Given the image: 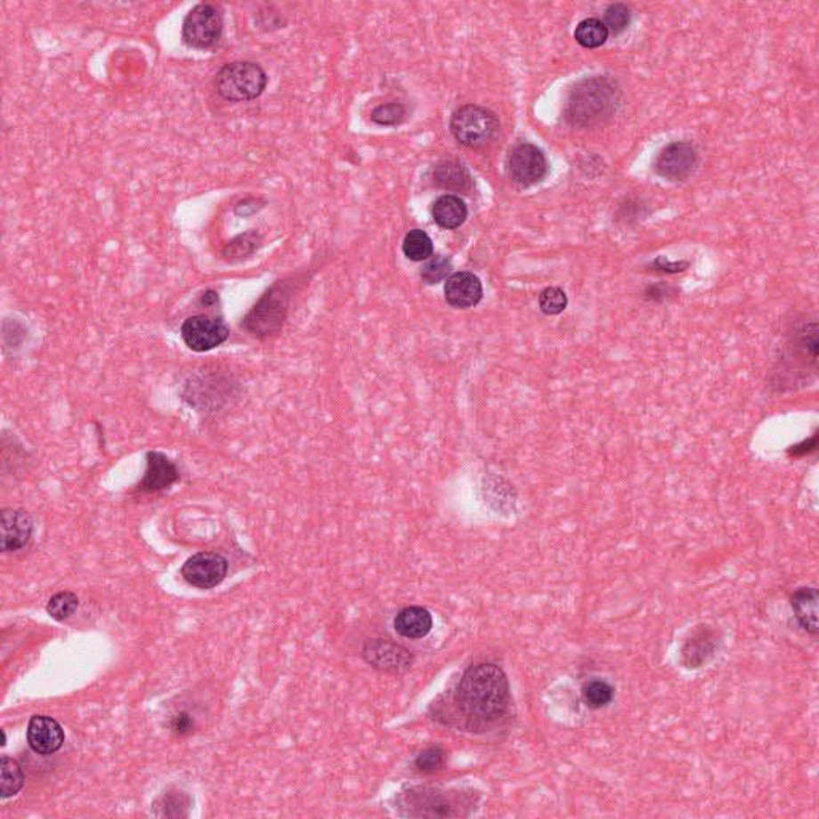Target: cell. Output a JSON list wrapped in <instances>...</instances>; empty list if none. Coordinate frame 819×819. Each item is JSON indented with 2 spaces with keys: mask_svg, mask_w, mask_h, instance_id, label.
<instances>
[{
  "mask_svg": "<svg viewBox=\"0 0 819 819\" xmlns=\"http://www.w3.org/2000/svg\"><path fill=\"white\" fill-rule=\"evenodd\" d=\"M442 708H449V714L439 720L463 732L485 733L497 728L511 710L505 670L491 662L471 666L451 690L449 701L437 704V710Z\"/></svg>",
  "mask_w": 819,
  "mask_h": 819,
  "instance_id": "1",
  "label": "cell"
},
{
  "mask_svg": "<svg viewBox=\"0 0 819 819\" xmlns=\"http://www.w3.org/2000/svg\"><path fill=\"white\" fill-rule=\"evenodd\" d=\"M616 108V90L607 79H588L573 90L568 100L567 118L572 124L591 126L604 122Z\"/></svg>",
  "mask_w": 819,
  "mask_h": 819,
  "instance_id": "2",
  "label": "cell"
},
{
  "mask_svg": "<svg viewBox=\"0 0 819 819\" xmlns=\"http://www.w3.org/2000/svg\"><path fill=\"white\" fill-rule=\"evenodd\" d=\"M268 85V74L260 64L232 61L224 64L215 76V90L226 101H252L263 95Z\"/></svg>",
  "mask_w": 819,
  "mask_h": 819,
  "instance_id": "3",
  "label": "cell"
},
{
  "mask_svg": "<svg viewBox=\"0 0 819 819\" xmlns=\"http://www.w3.org/2000/svg\"><path fill=\"white\" fill-rule=\"evenodd\" d=\"M450 130L458 142L467 148H482L497 136L499 120L497 114L487 108L466 104L451 116Z\"/></svg>",
  "mask_w": 819,
  "mask_h": 819,
  "instance_id": "4",
  "label": "cell"
},
{
  "mask_svg": "<svg viewBox=\"0 0 819 819\" xmlns=\"http://www.w3.org/2000/svg\"><path fill=\"white\" fill-rule=\"evenodd\" d=\"M224 21L220 8L213 4H198L184 16L182 39L190 48L213 50L218 47L223 37Z\"/></svg>",
  "mask_w": 819,
  "mask_h": 819,
  "instance_id": "5",
  "label": "cell"
},
{
  "mask_svg": "<svg viewBox=\"0 0 819 819\" xmlns=\"http://www.w3.org/2000/svg\"><path fill=\"white\" fill-rule=\"evenodd\" d=\"M401 807L407 810L405 815L415 818H450L461 815L457 797L429 788H413L402 792Z\"/></svg>",
  "mask_w": 819,
  "mask_h": 819,
  "instance_id": "6",
  "label": "cell"
},
{
  "mask_svg": "<svg viewBox=\"0 0 819 819\" xmlns=\"http://www.w3.org/2000/svg\"><path fill=\"white\" fill-rule=\"evenodd\" d=\"M287 314V293L280 285H274L260 303L245 317V328L255 337H268L279 330Z\"/></svg>",
  "mask_w": 819,
  "mask_h": 819,
  "instance_id": "7",
  "label": "cell"
},
{
  "mask_svg": "<svg viewBox=\"0 0 819 819\" xmlns=\"http://www.w3.org/2000/svg\"><path fill=\"white\" fill-rule=\"evenodd\" d=\"M184 345L194 353H207L221 346L229 337V328L223 319L198 314L188 317L180 328Z\"/></svg>",
  "mask_w": 819,
  "mask_h": 819,
  "instance_id": "8",
  "label": "cell"
},
{
  "mask_svg": "<svg viewBox=\"0 0 819 819\" xmlns=\"http://www.w3.org/2000/svg\"><path fill=\"white\" fill-rule=\"evenodd\" d=\"M507 174L520 186H531L539 182L547 174V160L543 150L535 144L520 142L512 148L507 158Z\"/></svg>",
  "mask_w": 819,
  "mask_h": 819,
  "instance_id": "9",
  "label": "cell"
},
{
  "mask_svg": "<svg viewBox=\"0 0 819 819\" xmlns=\"http://www.w3.org/2000/svg\"><path fill=\"white\" fill-rule=\"evenodd\" d=\"M182 575L194 588L212 589L228 575V560L215 552H198L184 562Z\"/></svg>",
  "mask_w": 819,
  "mask_h": 819,
  "instance_id": "10",
  "label": "cell"
},
{
  "mask_svg": "<svg viewBox=\"0 0 819 819\" xmlns=\"http://www.w3.org/2000/svg\"><path fill=\"white\" fill-rule=\"evenodd\" d=\"M696 164L698 152L692 142H670L654 160V172L670 182H682L692 174Z\"/></svg>",
  "mask_w": 819,
  "mask_h": 819,
  "instance_id": "11",
  "label": "cell"
},
{
  "mask_svg": "<svg viewBox=\"0 0 819 819\" xmlns=\"http://www.w3.org/2000/svg\"><path fill=\"white\" fill-rule=\"evenodd\" d=\"M363 656L373 668L393 674L405 672L413 662V656L407 648L386 640L369 642L363 648Z\"/></svg>",
  "mask_w": 819,
  "mask_h": 819,
  "instance_id": "12",
  "label": "cell"
},
{
  "mask_svg": "<svg viewBox=\"0 0 819 819\" xmlns=\"http://www.w3.org/2000/svg\"><path fill=\"white\" fill-rule=\"evenodd\" d=\"M0 546L4 552L23 549L31 541L32 520L23 509H4L0 515Z\"/></svg>",
  "mask_w": 819,
  "mask_h": 819,
  "instance_id": "13",
  "label": "cell"
},
{
  "mask_svg": "<svg viewBox=\"0 0 819 819\" xmlns=\"http://www.w3.org/2000/svg\"><path fill=\"white\" fill-rule=\"evenodd\" d=\"M28 742L37 754H55L56 750H60L63 746V728L52 717L34 716L28 726Z\"/></svg>",
  "mask_w": 819,
  "mask_h": 819,
  "instance_id": "14",
  "label": "cell"
},
{
  "mask_svg": "<svg viewBox=\"0 0 819 819\" xmlns=\"http://www.w3.org/2000/svg\"><path fill=\"white\" fill-rule=\"evenodd\" d=\"M148 467L142 481L140 482V490L154 493L174 485L180 479V471L170 458L160 451H150L146 455Z\"/></svg>",
  "mask_w": 819,
  "mask_h": 819,
  "instance_id": "15",
  "label": "cell"
},
{
  "mask_svg": "<svg viewBox=\"0 0 819 819\" xmlns=\"http://www.w3.org/2000/svg\"><path fill=\"white\" fill-rule=\"evenodd\" d=\"M483 288L481 279L473 272H457L445 282V300L457 309L473 307L482 300Z\"/></svg>",
  "mask_w": 819,
  "mask_h": 819,
  "instance_id": "16",
  "label": "cell"
},
{
  "mask_svg": "<svg viewBox=\"0 0 819 819\" xmlns=\"http://www.w3.org/2000/svg\"><path fill=\"white\" fill-rule=\"evenodd\" d=\"M716 648L714 632L708 628H701L692 637L686 638L685 645L682 648V661L690 669L701 668L702 664H706L714 656Z\"/></svg>",
  "mask_w": 819,
  "mask_h": 819,
  "instance_id": "17",
  "label": "cell"
},
{
  "mask_svg": "<svg viewBox=\"0 0 819 819\" xmlns=\"http://www.w3.org/2000/svg\"><path fill=\"white\" fill-rule=\"evenodd\" d=\"M818 591L815 588H802L794 592L791 599L797 621L812 636H818Z\"/></svg>",
  "mask_w": 819,
  "mask_h": 819,
  "instance_id": "18",
  "label": "cell"
},
{
  "mask_svg": "<svg viewBox=\"0 0 819 819\" xmlns=\"http://www.w3.org/2000/svg\"><path fill=\"white\" fill-rule=\"evenodd\" d=\"M395 630L405 638H423L433 629V616L423 607L403 608L394 621Z\"/></svg>",
  "mask_w": 819,
  "mask_h": 819,
  "instance_id": "19",
  "label": "cell"
},
{
  "mask_svg": "<svg viewBox=\"0 0 819 819\" xmlns=\"http://www.w3.org/2000/svg\"><path fill=\"white\" fill-rule=\"evenodd\" d=\"M434 184L447 191L467 192L473 188V176L465 166L447 160L434 168Z\"/></svg>",
  "mask_w": 819,
  "mask_h": 819,
  "instance_id": "20",
  "label": "cell"
},
{
  "mask_svg": "<svg viewBox=\"0 0 819 819\" xmlns=\"http://www.w3.org/2000/svg\"><path fill=\"white\" fill-rule=\"evenodd\" d=\"M434 221L443 229H457L467 218V207L458 196L445 194L435 200L433 207Z\"/></svg>",
  "mask_w": 819,
  "mask_h": 819,
  "instance_id": "21",
  "label": "cell"
},
{
  "mask_svg": "<svg viewBox=\"0 0 819 819\" xmlns=\"http://www.w3.org/2000/svg\"><path fill=\"white\" fill-rule=\"evenodd\" d=\"M607 26L597 18H588L576 26L575 39L581 47H602L608 39Z\"/></svg>",
  "mask_w": 819,
  "mask_h": 819,
  "instance_id": "22",
  "label": "cell"
},
{
  "mask_svg": "<svg viewBox=\"0 0 819 819\" xmlns=\"http://www.w3.org/2000/svg\"><path fill=\"white\" fill-rule=\"evenodd\" d=\"M24 774L20 764L10 758L2 757L0 760V796L2 799L15 796L23 788Z\"/></svg>",
  "mask_w": 819,
  "mask_h": 819,
  "instance_id": "23",
  "label": "cell"
},
{
  "mask_svg": "<svg viewBox=\"0 0 819 819\" xmlns=\"http://www.w3.org/2000/svg\"><path fill=\"white\" fill-rule=\"evenodd\" d=\"M434 247L431 237L421 229H413L403 239V253L411 261H425L433 256Z\"/></svg>",
  "mask_w": 819,
  "mask_h": 819,
  "instance_id": "24",
  "label": "cell"
},
{
  "mask_svg": "<svg viewBox=\"0 0 819 819\" xmlns=\"http://www.w3.org/2000/svg\"><path fill=\"white\" fill-rule=\"evenodd\" d=\"M614 688L605 680H591L583 686V700L591 710L607 708L613 701Z\"/></svg>",
  "mask_w": 819,
  "mask_h": 819,
  "instance_id": "25",
  "label": "cell"
},
{
  "mask_svg": "<svg viewBox=\"0 0 819 819\" xmlns=\"http://www.w3.org/2000/svg\"><path fill=\"white\" fill-rule=\"evenodd\" d=\"M261 237L256 234V232H247V234H240V236L236 237L234 240H231L224 250H223V258L228 261H239L244 260L247 256H250L255 250H258L260 247Z\"/></svg>",
  "mask_w": 819,
  "mask_h": 819,
  "instance_id": "26",
  "label": "cell"
},
{
  "mask_svg": "<svg viewBox=\"0 0 819 819\" xmlns=\"http://www.w3.org/2000/svg\"><path fill=\"white\" fill-rule=\"evenodd\" d=\"M79 608V599L74 592H58L48 600L47 612L56 621H64Z\"/></svg>",
  "mask_w": 819,
  "mask_h": 819,
  "instance_id": "27",
  "label": "cell"
},
{
  "mask_svg": "<svg viewBox=\"0 0 819 819\" xmlns=\"http://www.w3.org/2000/svg\"><path fill=\"white\" fill-rule=\"evenodd\" d=\"M407 116V108L401 102H387L379 104L378 108L371 110V120L378 126H397Z\"/></svg>",
  "mask_w": 819,
  "mask_h": 819,
  "instance_id": "28",
  "label": "cell"
},
{
  "mask_svg": "<svg viewBox=\"0 0 819 819\" xmlns=\"http://www.w3.org/2000/svg\"><path fill=\"white\" fill-rule=\"evenodd\" d=\"M567 304V295L559 287H549L539 295V307L544 314H560L565 311Z\"/></svg>",
  "mask_w": 819,
  "mask_h": 819,
  "instance_id": "29",
  "label": "cell"
},
{
  "mask_svg": "<svg viewBox=\"0 0 819 819\" xmlns=\"http://www.w3.org/2000/svg\"><path fill=\"white\" fill-rule=\"evenodd\" d=\"M629 23V8L626 7L624 4H612L605 10V21H604V24L607 26L608 32L621 34L624 29H628Z\"/></svg>",
  "mask_w": 819,
  "mask_h": 819,
  "instance_id": "30",
  "label": "cell"
},
{
  "mask_svg": "<svg viewBox=\"0 0 819 819\" xmlns=\"http://www.w3.org/2000/svg\"><path fill=\"white\" fill-rule=\"evenodd\" d=\"M450 271H451V261L439 255L426 263L425 268L421 271V277L426 284H439L443 279L449 277Z\"/></svg>",
  "mask_w": 819,
  "mask_h": 819,
  "instance_id": "31",
  "label": "cell"
},
{
  "mask_svg": "<svg viewBox=\"0 0 819 819\" xmlns=\"http://www.w3.org/2000/svg\"><path fill=\"white\" fill-rule=\"evenodd\" d=\"M445 764V752L441 748H429L423 750L415 760L418 772L434 773L441 770Z\"/></svg>",
  "mask_w": 819,
  "mask_h": 819,
  "instance_id": "32",
  "label": "cell"
},
{
  "mask_svg": "<svg viewBox=\"0 0 819 819\" xmlns=\"http://www.w3.org/2000/svg\"><path fill=\"white\" fill-rule=\"evenodd\" d=\"M192 726V722H191V717L188 714H178V716L174 717L172 720V730L178 734H184L188 733Z\"/></svg>",
  "mask_w": 819,
  "mask_h": 819,
  "instance_id": "33",
  "label": "cell"
},
{
  "mask_svg": "<svg viewBox=\"0 0 819 819\" xmlns=\"http://www.w3.org/2000/svg\"><path fill=\"white\" fill-rule=\"evenodd\" d=\"M815 449H816V437H813L812 441L805 442V443L799 445V447H792L791 455L800 457V455H805V453H810V451Z\"/></svg>",
  "mask_w": 819,
  "mask_h": 819,
  "instance_id": "34",
  "label": "cell"
},
{
  "mask_svg": "<svg viewBox=\"0 0 819 819\" xmlns=\"http://www.w3.org/2000/svg\"><path fill=\"white\" fill-rule=\"evenodd\" d=\"M200 303H202V304L207 307L215 306V304L218 303V295L213 292V290H208V292H205L204 295H202Z\"/></svg>",
  "mask_w": 819,
  "mask_h": 819,
  "instance_id": "35",
  "label": "cell"
}]
</instances>
